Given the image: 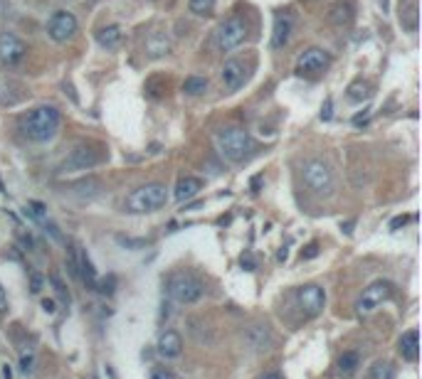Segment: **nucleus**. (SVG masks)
<instances>
[{"label": "nucleus", "instance_id": "obj_1", "mask_svg": "<svg viewBox=\"0 0 422 379\" xmlns=\"http://www.w3.org/2000/svg\"><path fill=\"white\" fill-rule=\"evenodd\" d=\"M59 123H62V114L55 106H37V109H32V111H27V114L22 116L18 126H20V133L27 140H32V143H47V140L55 138Z\"/></svg>", "mask_w": 422, "mask_h": 379}, {"label": "nucleus", "instance_id": "obj_2", "mask_svg": "<svg viewBox=\"0 0 422 379\" xmlns=\"http://www.w3.org/2000/svg\"><path fill=\"white\" fill-rule=\"evenodd\" d=\"M166 296L175 305H193L205 296V283L190 271H173L166 278Z\"/></svg>", "mask_w": 422, "mask_h": 379}, {"label": "nucleus", "instance_id": "obj_3", "mask_svg": "<svg viewBox=\"0 0 422 379\" xmlns=\"http://www.w3.org/2000/svg\"><path fill=\"white\" fill-rule=\"evenodd\" d=\"M215 146H217V153L227 163H242L254 151V140H252V135L245 128H222V131H217Z\"/></svg>", "mask_w": 422, "mask_h": 379}, {"label": "nucleus", "instance_id": "obj_4", "mask_svg": "<svg viewBox=\"0 0 422 379\" xmlns=\"http://www.w3.org/2000/svg\"><path fill=\"white\" fill-rule=\"evenodd\" d=\"M168 202V187L163 182H148V185H141L136 187L126 202L124 209L131 212V214H146V212H156Z\"/></svg>", "mask_w": 422, "mask_h": 379}, {"label": "nucleus", "instance_id": "obj_5", "mask_svg": "<svg viewBox=\"0 0 422 379\" xmlns=\"http://www.w3.org/2000/svg\"><path fill=\"white\" fill-rule=\"evenodd\" d=\"M301 177H304L306 187L319 197H331L336 192V172L321 158H309L301 165Z\"/></svg>", "mask_w": 422, "mask_h": 379}, {"label": "nucleus", "instance_id": "obj_6", "mask_svg": "<svg viewBox=\"0 0 422 379\" xmlns=\"http://www.w3.org/2000/svg\"><path fill=\"white\" fill-rule=\"evenodd\" d=\"M393 291H395V286L390 283V281H385V278H378V281H373L370 286H365L361 298H358V303H356V313L363 315V318L370 315V313H375V310L393 296Z\"/></svg>", "mask_w": 422, "mask_h": 379}, {"label": "nucleus", "instance_id": "obj_7", "mask_svg": "<svg viewBox=\"0 0 422 379\" xmlns=\"http://www.w3.org/2000/svg\"><path fill=\"white\" fill-rule=\"evenodd\" d=\"M101 160H104V155L96 151V148L87 146V143H82V146H77L74 151L69 153V155H67L62 163H59L57 170L62 172V175L79 172V170H92V168H96Z\"/></svg>", "mask_w": 422, "mask_h": 379}, {"label": "nucleus", "instance_id": "obj_8", "mask_svg": "<svg viewBox=\"0 0 422 379\" xmlns=\"http://www.w3.org/2000/svg\"><path fill=\"white\" fill-rule=\"evenodd\" d=\"M247 37V22L240 18V15H232L227 18L220 27H217V32H215V39H217V47L222 50V52H232V50H237L242 42Z\"/></svg>", "mask_w": 422, "mask_h": 379}, {"label": "nucleus", "instance_id": "obj_9", "mask_svg": "<svg viewBox=\"0 0 422 379\" xmlns=\"http://www.w3.org/2000/svg\"><path fill=\"white\" fill-rule=\"evenodd\" d=\"M47 35L55 39V42H67V39H72L77 35V18H74V13H69V10H55L50 18H47Z\"/></svg>", "mask_w": 422, "mask_h": 379}, {"label": "nucleus", "instance_id": "obj_10", "mask_svg": "<svg viewBox=\"0 0 422 379\" xmlns=\"http://www.w3.org/2000/svg\"><path fill=\"white\" fill-rule=\"evenodd\" d=\"M296 303H299L301 313L306 318H316L324 310V305H326V293H324V288L319 283L299 286L296 288Z\"/></svg>", "mask_w": 422, "mask_h": 379}, {"label": "nucleus", "instance_id": "obj_11", "mask_svg": "<svg viewBox=\"0 0 422 379\" xmlns=\"http://www.w3.org/2000/svg\"><path fill=\"white\" fill-rule=\"evenodd\" d=\"M25 57H27V44L15 32H0V64L18 67Z\"/></svg>", "mask_w": 422, "mask_h": 379}, {"label": "nucleus", "instance_id": "obj_12", "mask_svg": "<svg viewBox=\"0 0 422 379\" xmlns=\"http://www.w3.org/2000/svg\"><path fill=\"white\" fill-rule=\"evenodd\" d=\"M242 340H245V345L250 347L252 352H264V350L272 347L274 335H272V327H269L267 322H252V325L245 327Z\"/></svg>", "mask_w": 422, "mask_h": 379}, {"label": "nucleus", "instance_id": "obj_13", "mask_svg": "<svg viewBox=\"0 0 422 379\" xmlns=\"http://www.w3.org/2000/svg\"><path fill=\"white\" fill-rule=\"evenodd\" d=\"M331 64V55L321 47H309L301 57L296 59V72L299 74H319Z\"/></svg>", "mask_w": 422, "mask_h": 379}, {"label": "nucleus", "instance_id": "obj_14", "mask_svg": "<svg viewBox=\"0 0 422 379\" xmlns=\"http://www.w3.org/2000/svg\"><path fill=\"white\" fill-rule=\"evenodd\" d=\"M220 79H222V86L230 94L240 91L245 86V81H247V67H245V62L242 59H227L222 64V69H220Z\"/></svg>", "mask_w": 422, "mask_h": 379}, {"label": "nucleus", "instance_id": "obj_15", "mask_svg": "<svg viewBox=\"0 0 422 379\" xmlns=\"http://www.w3.org/2000/svg\"><path fill=\"white\" fill-rule=\"evenodd\" d=\"M294 32V15L291 13H277L274 15V30H272V50H284Z\"/></svg>", "mask_w": 422, "mask_h": 379}, {"label": "nucleus", "instance_id": "obj_16", "mask_svg": "<svg viewBox=\"0 0 422 379\" xmlns=\"http://www.w3.org/2000/svg\"><path fill=\"white\" fill-rule=\"evenodd\" d=\"M158 355L166 360H178L183 355V338L178 330H163L158 338Z\"/></svg>", "mask_w": 422, "mask_h": 379}, {"label": "nucleus", "instance_id": "obj_17", "mask_svg": "<svg viewBox=\"0 0 422 379\" xmlns=\"http://www.w3.org/2000/svg\"><path fill=\"white\" fill-rule=\"evenodd\" d=\"M74 264H77V278H82L89 291H94L99 276H96V268L92 264V259L87 256V251L82 247H74Z\"/></svg>", "mask_w": 422, "mask_h": 379}, {"label": "nucleus", "instance_id": "obj_18", "mask_svg": "<svg viewBox=\"0 0 422 379\" xmlns=\"http://www.w3.org/2000/svg\"><path fill=\"white\" fill-rule=\"evenodd\" d=\"M398 20H400L403 30L417 32V27H420V5H417V0H400Z\"/></svg>", "mask_w": 422, "mask_h": 379}, {"label": "nucleus", "instance_id": "obj_19", "mask_svg": "<svg viewBox=\"0 0 422 379\" xmlns=\"http://www.w3.org/2000/svg\"><path fill=\"white\" fill-rule=\"evenodd\" d=\"M398 352L405 362H417V357H420V333L415 327L403 333V338L398 340Z\"/></svg>", "mask_w": 422, "mask_h": 379}, {"label": "nucleus", "instance_id": "obj_20", "mask_svg": "<svg viewBox=\"0 0 422 379\" xmlns=\"http://www.w3.org/2000/svg\"><path fill=\"white\" fill-rule=\"evenodd\" d=\"M328 20L336 27H351V22H353V5L348 0H336L328 8Z\"/></svg>", "mask_w": 422, "mask_h": 379}, {"label": "nucleus", "instance_id": "obj_21", "mask_svg": "<svg viewBox=\"0 0 422 379\" xmlns=\"http://www.w3.org/2000/svg\"><path fill=\"white\" fill-rule=\"evenodd\" d=\"M203 190V180L200 177H193V175H185V177H180L178 180V185H175V200L178 202H188L190 197H195L198 192Z\"/></svg>", "mask_w": 422, "mask_h": 379}, {"label": "nucleus", "instance_id": "obj_22", "mask_svg": "<svg viewBox=\"0 0 422 379\" xmlns=\"http://www.w3.org/2000/svg\"><path fill=\"white\" fill-rule=\"evenodd\" d=\"M96 42L104 50H119V44L124 42V30L119 25H106L96 32Z\"/></svg>", "mask_w": 422, "mask_h": 379}, {"label": "nucleus", "instance_id": "obj_23", "mask_svg": "<svg viewBox=\"0 0 422 379\" xmlns=\"http://www.w3.org/2000/svg\"><path fill=\"white\" fill-rule=\"evenodd\" d=\"M361 352H356V350H346L343 355L338 357V374L343 379H348V377H353L356 372H358V367H361Z\"/></svg>", "mask_w": 422, "mask_h": 379}, {"label": "nucleus", "instance_id": "obj_24", "mask_svg": "<svg viewBox=\"0 0 422 379\" xmlns=\"http://www.w3.org/2000/svg\"><path fill=\"white\" fill-rule=\"evenodd\" d=\"M346 96H348V101H353V104H363V101H368V99L373 96V86H370L368 81H363V79H356V81L348 86Z\"/></svg>", "mask_w": 422, "mask_h": 379}, {"label": "nucleus", "instance_id": "obj_25", "mask_svg": "<svg viewBox=\"0 0 422 379\" xmlns=\"http://www.w3.org/2000/svg\"><path fill=\"white\" fill-rule=\"evenodd\" d=\"M368 379H395V367L388 360L373 362V367L368 369Z\"/></svg>", "mask_w": 422, "mask_h": 379}, {"label": "nucleus", "instance_id": "obj_26", "mask_svg": "<svg viewBox=\"0 0 422 379\" xmlns=\"http://www.w3.org/2000/svg\"><path fill=\"white\" fill-rule=\"evenodd\" d=\"M205 89H208V79H205V76L193 74V76H188V79L183 81V91H185L188 96H200V94H205Z\"/></svg>", "mask_w": 422, "mask_h": 379}, {"label": "nucleus", "instance_id": "obj_27", "mask_svg": "<svg viewBox=\"0 0 422 379\" xmlns=\"http://www.w3.org/2000/svg\"><path fill=\"white\" fill-rule=\"evenodd\" d=\"M146 50H148V55H151V57H163V55H168L171 44H168L166 35H154V37L146 42Z\"/></svg>", "mask_w": 422, "mask_h": 379}, {"label": "nucleus", "instance_id": "obj_28", "mask_svg": "<svg viewBox=\"0 0 422 379\" xmlns=\"http://www.w3.org/2000/svg\"><path fill=\"white\" fill-rule=\"evenodd\" d=\"M114 239L119 247L129 249V251H138V249L151 247V239H143V236H124V234H116Z\"/></svg>", "mask_w": 422, "mask_h": 379}, {"label": "nucleus", "instance_id": "obj_29", "mask_svg": "<svg viewBox=\"0 0 422 379\" xmlns=\"http://www.w3.org/2000/svg\"><path fill=\"white\" fill-rule=\"evenodd\" d=\"M99 187H101V182H99L96 177H87V180L77 182L72 190H74V195H79V197H94V195H99Z\"/></svg>", "mask_w": 422, "mask_h": 379}, {"label": "nucleus", "instance_id": "obj_30", "mask_svg": "<svg viewBox=\"0 0 422 379\" xmlns=\"http://www.w3.org/2000/svg\"><path fill=\"white\" fill-rule=\"evenodd\" d=\"M22 212H25V217H30V219H32V222H37V224L47 219V207H45L42 202H37V200H30V202L25 205Z\"/></svg>", "mask_w": 422, "mask_h": 379}, {"label": "nucleus", "instance_id": "obj_31", "mask_svg": "<svg viewBox=\"0 0 422 379\" xmlns=\"http://www.w3.org/2000/svg\"><path fill=\"white\" fill-rule=\"evenodd\" d=\"M50 283L55 286V293H57V298H59V301H62V305L67 308V305L72 303V296H69V291H67V286L62 283V278H59L57 273H52V276H50Z\"/></svg>", "mask_w": 422, "mask_h": 379}, {"label": "nucleus", "instance_id": "obj_32", "mask_svg": "<svg viewBox=\"0 0 422 379\" xmlns=\"http://www.w3.org/2000/svg\"><path fill=\"white\" fill-rule=\"evenodd\" d=\"M215 3H217V0H190L188 8H190L193 15H208L212 8H215Z\"/></svg>", "mask_w": 422, "mask_h": 379}, {"label": "nucleus", "instance_id": "obj_33", "mask_svg": "<svg viewBox=\"0 0 422 379\" xmlns=\"http://www.w3.org/2000/svg\"><path fill=\"white\" fill-rule=\"evenodd\" d=\"M27 278H30V293H32V296H40V293H42V288H45V283H47V281H45V276H42L40 271H30V276H27Z\"/></svg>", "mask_w": 422, "mask_h": 379}, {"label": "nucleus", "instance_id": "obj_34", "mask_svg": "<svg viewBox=\"0 0 422 379\" xmlns=\"http://www.w3.org/2000/svg\"><path fill=\"white\" fill-rule=\"evenodd\" d=\"M94 291H99L101 296H111V293L116 291V276H111V273H109L104 281H96V288H94Z\"/></svg>", "mask_w": 422, "mask_h": 379}, {"label": "nucleus", "instance_id": "obj_35", "mask_svg": "<svg viewBox=\"0 0 422 379\" xmlns=\"http://www.w3.org/2000/svg\"><path fill=\"white\" fill-rule=\"evenodd\" d=\"M42 224V229H45V234H50L57 244H64V236H62V231H59V227L55 224V222H50V219H45V222H40Z\"/></svg>", "mask_w": 422, "mask_h": 379}, {"label": "nucleus", "instance_id": "obj_36", "mask_svg": "<svg viewBox=\"0 0 422 379\" xmlns=\"http://www.w3.org/2000/svg\"><path fill=\"white\" fill-rule=\"evenodd\" d=\"M148 379H178V377H175V372H173L171 367L156 364V367H151V377Z\"/></svg>", "mask_w": 422, "mask_h": 379}, {"label": "nucleus", "instance_id": "obj_37", "mask_svg": "<svg viewBox=\"0 0 422 379\" xmlns=\"http://www.w3.org/2000/svg\"><path fill=\"white\" fill-rule=\"evenodd\" d=\"M20 369H22V374H32V369H35V355L32 352L20 355Z\"/></svg>", "mask_w": 422, "mask_h": 379}, {"label": "nucleus", "instance_id": "obj_38", "mask_svg": "<svg viewBox=\"0 0 422 379\" xmlns=\"http://www.w3.org/2000/svg\"><path fill=\"white\" fill-rule=\"evenodd\" d=\"M314 256H319V244H316V242L309 244L306 251H301V261H309V259H314Z\"/></svg>", "mask_w": 422, "mask_h": 379}, {"label": "nucleus", "instance_id": "obj_39", "mask_svg": "<svg viewBox=\"0 0 422 379\" xmlns=\"http://www.w3.org/2000/svg\"><path fill=\"white\" fill-rule=\"evenodd\" d=\"M42 310H45L47 315H55V313H57V303H55L52 298H45V301H42Z\"/></svg>", "mask_w": 422, "mask_h": 379}, {"label": "nucleus", "instance_id": "obj_40", "mask_svg": "<svg viewBox=\"0 0 422 379\" xmlns=\"http://www.w3.org/2000/svg\"><path fill=\"white\" fill-rule=\"evenodd\" d=\"M18 239H20V244L25 249H32V236L30 234H25V231H18Z\"/></svg>", "mask_w": 422, "mask_h": 379}, {"label": "nucleus", "instance_id": "obj_41", "mask_svg": "<svg viewBox=\"0 0 422 379\" xmlns=\"http://www.w3.org/2000/svg\"><path fill=\"white\" fill-rule=\"evenodd\" d=\"M240 264H242V268L247 266V271H252V268H254V259H252V254H242Z\"/></svg>", "mask_w": 422, "mask_h": 379}, {"label": "nucleus", "instance_id": "obj_42", "mask_svg": "<svg viewBox=\"0 0 422 379\" xmlns=\"http://www.w3.org/2000/svg\"><path fill=\"white\" fill-rule=\"evenodd\" d=\"M8 310V296H5V288L0 286V315Z\"/></svg>", "mask_w": 422, "mask_h": 379}, {"label": "nucleus", "instance_id": "obj_43", "mask_svg": "<svg viewBox=\"0 0 422 379\" xmlns=\"http://www.w3.org/2000/svg\"><path fill=\"white\" fill-rule=\"evenodd\" d=\"M407 224V217H395L393 222H390V229H400Z\"/></svg>", "mask_w": 422, "mask_h": 379}, {"label": "nucleus", "instance_id": "obj_44", "mask_svg": "<svg viewBox=\"0 0 422 379\" xmlns=\"http://www.w3.org/2000/svg\"><path fill=\"white\" fill-rule=\"evenodd\" d=\"M257 379H284L279 372H264V374H259Z\"/></svg>", "mask_w": 422, "mask_h": 379}, {"label": "nucleus", "instance_id": "obj_45", "mask_svg": "<svg viewBox=\"0 0 422 379\" xmlns=\"http://www.w3.org/2000/svg\"><path fill=\"white\" fill-rule=\"evenodd\" d=\"M321 118H324V121H328V118H331V99L326 101V106H324V111H321Z\"/></svg>", "mask_w": 422, "mask_h": 379}, {"label": "nucleus", "instance_id": "obj_46", "mask_svg": "<svg viewBox=\"0 0 422 379\" xmlns=\"http://www.w3.org/2000/svg\"><path fill=\"white\" fill-rule=\"evenodd\" d=\"M3 377L13 379V369H10V364H3Z\"/></svg>", "mask_w": 422, "mask_h": 379}, {"label": "nucleus", "instance_id": "obj_47", "mask_svg": "<svg viewBox=\"0 0 422 379\" xmlns=\"http://www.w3.org/2000/svg\"><path fill=\"white\" fill-rule=\"evenodd\" d=\"M287 256H289V251L287 249H282V251H279V261H287Z\"/></svg>", "mask_w": 422, "mask_h": 379}, {"label": "nucleus", "instance_id": "obj_48", "mask_svg": "<svg viewBox=\"0 0 422 379\" xmlns=\"http://www.w3.org/2000/svg\"><path fill=\"white\" fill-rule=\"evenodd\" d=\"M380 8H383V13H388V0H380Z\"/></svg>", "mask_w": 422, "mask_h": 379}]
</instances>
